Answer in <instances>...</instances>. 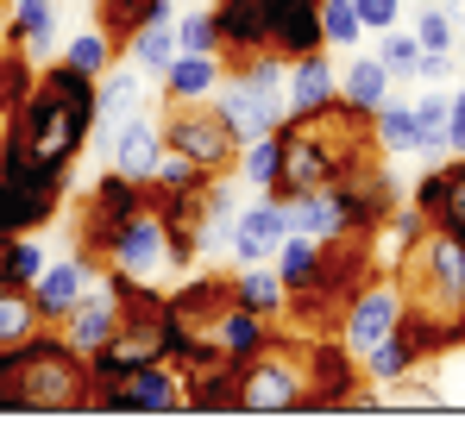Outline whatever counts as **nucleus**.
Segmentation results:
<instances>
[{
  "mask_svg": "<svg viewBox=\"0 0 465 439\" xmlns=\"http://www.w3.org/2000/svg\"><path fill=\"white\" fill-rule=\"evenodd\" d=\"M321 38H327V44H359V38H365L352 0H321Z\"/></svg>",
  "mask_w": 465,
  "mask_h": 439,
  "instance_id": "nucleus-42",
  "label": "nucleus"
},
{
  "mask_svg": "<svg viewBox=\"0 0 465 439\" xmlns=\"http://www.w3.org/2000/svg\"><path fill=\"white\" fill-rule=\"evenodd\" d=\"M232 301L252 307V314H264V320H283L290 289H283L277 264H239V277H232Z\"/></svg>",
  "mask_w": 465,
  "mask_h": 439,
  "instance_id": "nucleus-24",
  "label": "nucleus"
},
{
  "mask_svg": "<svg viewBox=\"0 0 465 439\" xmlns=\"http://www.w3.org/2000/svg\"><path fill=\"white\" fill-rule=\"evenodd\" d=\"M359 370H365L371 383H402L409 370H421V346H415V333L396 320V333H390V339H378V346L359 358Z\"/></svg>",
  "mask_w": 465,
  "mask_h": 439,
  "instance_id": "nucleus-25",
  "label": "nucleus"
},
{
  "mask_svg": "<svg viewBox=\"0 0 465 439\" xmlns=\"http://www.w3.org/2000/svg\"><path fill=\"white\" fill-rule=\"evenodd\" d=\"M6 44H19L25 57H51L57 51V0H6Z\"/></svg>",
  "mask_w": 465,
  "mask_h": 439,
  "instance_id": "nucleus-20",
  "label": "nucleus"
},
{
  "mask_svg": "<svg viewBox=\"0 0 465 439\" xmlns=\"http://www.w3.org/2000/svg\"><path fill=\"white\" fill-rule=\"evenodd\" d=\"M239 408H309V376H302V352H258L252 365H239Z\"/></svg>",
  "mask_w": 465,
  "mask_h": 439,
  "instance_id": "nucleus-9",
  "label": "nucleus"
},
{
  "mask_svg": "<svg viewBox=\"0 0 465 439\" xmlns=\"http://www.w3.org/2000/svg\"><path fill=\"white\" fill-rule=\"evenodd\" d=\"M163 145L183 151V157H195L202 170H214V176H227L232 163H239V139L227 132V120L208 107V101H163Z\"/></svg>",
  "mask_w": 465,
  "mask_h": 439,
  "instance_id": "nucleus-8",
  "label": "nucleus"
},
{
  "mask_svg": "<svg viewBox=\"0 0 465 439\" xmlns=\"http://www.w3.org/2000/svg\"><path fill=\"white\" fill-rule=\"evenodd\" d=\"M221 82V57H195V51H176L170 70H163V101H208Z\"/></svg>",
  "mask_w": 465,
  "mask_h": 439,
  "instance_id": "nucleus-28",
  "label": "nucleus"
},
{
  "mask_svg": "<svg viewBox=\"0 0 465 439\" xmlns=\"http://www.w3.org/2000/svg\"><path fill=\"white\" fill-rule=\"evenodd\" d=\"M232 170H239L252 189H277V176H283V145H277V132L239 145V163H232Z\"/></svg>",
  "mask_w": 465,
  "mask_h": 439,
  "instance_id": "nucleus-35",
  "label": "nucleus"
},
{
  "mask_svg": "<svg viewBox=\"0 0 465 439\" xmlns=\"http://www.w3.org/2000/svg\"><path fill=\"white\" fill-rule=\"evenodd\" d=\"M0 157L19 163H51L70 170L94 132V75H82L76 63H51L45 75H32L25 101L0 120Z\"/></svg>",
  "mask_w": 465,
  "mask_h": 439,
  "instance_id": "nucleus-1",
  "label": "nucleus"
},
{
  "mask_svg": "<svg viewBox=\"0 0 465 439\" xmlns=\"http://www.w3.org/2000/svg\"><path fill=\"white\" fill-rule=\"evenodd\" d=\"M321 0H264V51H277L283 63L290 57H309L321 51Z\"/></svg>",
  "mask_w": 465,
  "mask_h": 439,
  "instance_id": "nucleus-14",
  "label": "nucleus"
},
{
  "mask_svg": "<svg viewBox=\"0 0 465 439\" xmlns=\"http://www.w3.org/2000/svg\"><path fill=\"white\" fill-rule=\"evenodd\" d=\"M314 258H321V239H309V232H290V239L277 245L271 264H277V277H283V289H290V295L314 277Z\"/></svg>",
  "mask_w": 465,
  "mask_h": 439,
  "instance_id": "nucleus-36",
  "label": "nucleus"
},
{
  "mask_svg": "<svg viewBox=\"0 0 465 439\" xmlns=\"http://www.w3.org/2000/svg\"><path fill=\"white\" fill-rule=\"evenodd\" d=\"M152 201V182H139V176H120V170H107L101 182H94V195H88V208H82V245H88V258L101 264V245L114 239V226L126 214H139Z\"/></svg>",
  "mask_w": 465,
  "mask_h": 439,
  "instance_id": "nucleus-12",
  "label": "nucleus"
},
{
  "mask_svg": "<svg viewBox=\"0 0 465 439\" xmlns=\"http://www.w3.org/2000/svg\"><path fill=\"white\" fill-rule=\"evenodd\" d=\"M447 13H453V25H465V0H447Z\"/></svg>",
  "mask_w": 465,
  "mask_h": 439,
  "instance_id": "nucleus-49",
  "label": "nucleus"
},
{
  "mask_svg": "<svg viewBox=\"0 0 465 439\" xmlns=\"http://www.w3.org/2000/svg\"><path fill=\"white\" fill-rule=\"evenodd\" d=\"M396 289H402V307L428 314L434 327H447L453 346H465V239L460 232L428 226L396 258Z\"/></svg>",
  "mask_w": 465,
  "mask_h": 439,
  "instance_id": "nucleus-3",
  "label": "nucleus"
},
{
  "mask_svg": "<svg viewBox=\"0 0 465 439\" xmlns=\"http://www.w3.org/2000/svg\"><path fill=\"white\" fill-rule=\"evenodd\" d=\"M64 182H70V170H51V163H19V157H0V239L38 232L45 220L64 208Z\"/></svg>",
  "mask_w": 465,
  "mask_h": 439,
  "instance_id": "nucleus-6",
  "label": "nucleus"
},
{
  "mask_svg": "<svg viewBox=\"0 0 465 439\" xmlns=\"http://www.w3.org/2000/svg\"><path fill=\"white\" fill-rule=\"evenodd\" d=\"M157 157H163V126L157 120H145V113H126L120 126H114V170L120 176H152Z\"/></svg>",
  "mask_w": 465,
  "mask_h": 439,
  "instance_id": "nucleus-18",
  "label": "nucleus"
},
{
  "mask_svg": "<svg viewBox=\"0 0 465 439\" xmlns=\"http://www.w3.org/2000/svg\"><path fill=\"white\" fill-rule=\"evenodd\" d=\"M176 51L221 57V25H214V6H208V13H183V19H176Z\"/></svg>",
  "mask_w": 465,
  "mask_h": 439,
  "instance_id": "nucleus-40",
  "label": "nucleus"
},
{
  "mask_svg": "<svg viewBox=\"0 0 465 439\" xmlns=\"http://www.w3.org/2000/svg\"><path fill=\"white\" fill-rule=\"evenodd\" d=\"M415 44H421V51H460L453 13H447V6H421V13H415Z\"/></svg>",
  "mask_w": 465,
  "mask_h": 439,
  "instance_id": "nucleus-41",
  "label": "nucleus"
},
{
  "mask_svg": "<svg viewBox=\"0 0 465 439\" xmlns=\"http://www.w3.org/2000/svg\"><path fill=\"white\" fill-rule=\"evenodd\" d=\"M45 245L32 239V232H19V239H0V283H13V289H32L38 277H45Z\"/></svg>",
  "mask_w": 465,
  "mask_h": 439,
  "instance_id": "nucleus-30",
  "label": "nucleus"
},
{
  "mask_svg": "<svg viewBox=\"0 0 465 439\" xmlns=\"http://www.w3.org/2000/svg\"><path fill=\"white\" fill-rule=\"evenodd\" d=\"M290 201V232H309V239H346V208L327 189H302V195H283Z\"/></svg>",
  "mask_w": 465,
  "mask_h": 439,
  "instance_id": "nucleus-23",
  "label": "nucleus"
},
{
  "mask_svg": "<svg viewBox=\"0 0 465 439\" xmlns=\"http://www.w3.org/2000/svg\"><path fill=\"white\" fill-rule=\"evenodd\" d=\"M384 44H378V63L390 70V82H415V63H421V44H415V32H378Z\"/></svg>",
  "mask_w": 465,
  "mask_h": 439,
  "instance_id": "nucleus-37",
  "label": "nucleus"
},
{
  "mask_svg": "<svg viewBox=\"0 0 465 439\" xmlns=\"http://www.w3.org/2000/svg\"><path fill=\"white\" fill-rule=\"evenodd\" d=\"M163 307H170L176 320H189L195 333L214 339V320L232 307V277H195V283H183L176 295H163Z\"/></svg>",
  "mask_w": 465,
  "mask_h": 439,
  "instance_id": "nucleus-17",
  "label": "nucleus"
},
{
  "mask_svg": "<svg viewBox=\"0 0 465 439\" xmlns=\"http://www.w3.org/2000/svg\"><path fill=\"white\" fill-rule=\"evenodd\" d=\"M214 25H221V51L227 63L264 51V0H221L214 6Z\"/></svg>",
  "mask_w": 465,
  "mask_h": 439,
  "instance_id": "nucleus-22",
  "label": "nucleus"
},
{
  "mask_svg": "<svg viewBox=\"0 0 465 439\" xmlns=\"http://www.w3.org/2000/svg\"><path fill=\"white\" fill-rule=\"evenodd\" d=\"M157 195H195V189H208L214 182V170H202L195 157H183V151H170L163 145V157H157V170L145 176Z\"/></svg>",
  "mask_w": 465,
  "mask_h": 439,
  "instance_id": "nucleus-31",
  "label": "nucleus"
},
{
  "mask_svg": "<svg viewBox=\"0 0 465 439\" xmlns=\"http://www.w3.org/2000/svg\"><path fill=\"white\" fill-rule=\"evenodd\" d=\"M13 352V376H19V408L38 415H64V408H88V358L64 346L57 327H38L25 346Z\"/></svg>",
  "mask_w": 465,
  "mask_h": 439,
  "instance_id": "nucleus-4",
  "label": "nucleus"
},
{
  "mask_svg": "<svg viewBox=\"0 0 465 439\" xmlns=\"http://www.w3.org/2000/svg\"><path fill=\"white\" fill-rule=\"evenodd\" d=\"M371 139H378L384 157H409V151H415V113H409V101L390 94L384 107L371 113Z\"/></svg>",
  "mask_w": 465,
  "mask_h": 439,
  "instance_id": "nucleus-32",
  "label": "nucleus"
},
{
  "mask_svg": "<svg viewBox=\"0 0 465 439\" xmlns=\"http://www.w3.org/2000/svg\"><path fill=\"white\" fill-rule=\"evenodd\" d=\"M145 19H170V0H94V25L107 32L114 51H126Z\"/></svg>",
  "mask_w": 465,
  "mask_h": 439,
  "instance_id": "nucleus-26",
  "label": "nucleus"
},
{
  "mask_svg": "<svg viewBox=\"0 0 465 439\" xmlns=\"http://www.w3.org/2000/svg\"><path fill=\"white\" fill-rule=\"evenodd\" d=\"M88 408H114V415H170V408H189V370L157 358L139 365L120 383H88Z\"/></svg>",
  "mask_w": 465,
  "mask_h": 439,
  "instance_id": "nucleus-7",
  "label": "nucleus"
},
{
  "mask_svg": "<svg viewBox=\"0 0 465 439\" xmlns=\"http://www.w3.org/2000/svg\"><path fill=\"white\" fill-rule=\"evenodd\" d=\"M126 57H133L139 70L163 75V70H170V57H176V25H170V19H145V25L133 32V44H126Z\"/></svg>",
  "mask_w": 465,
  "mask_h": 439,
  "instance_id": "nucleus-33",
  "label": "nucleus"
},
{
  "mask_svg": "<svg viewBox=\"0 0 465 439\" xmlns=\"http://www.w3.org/2000/svg\"><path fill=\"white\" fill-rule=\"evenodd\" d=\"M232 220H239V201H232L221 182H208V189H202V201H195V251L227 245V239H232Z\"/></svg>",
  "mask_w": 465,
  "mask_h": 439,
  "instance_id": "nucleus-29",
  "label": "nucleus"
},
{
  "mask_svg": "<svg viewBox=\"0 0 465 439\" xmlns=\"http://www.w3.org/2000/svg\"><path fill=\"white\" fill-rule=\"evenodd\" d=\"M38 327H45V320H38V307H32V289L0 283V346H25Z\"/></svg>",
  "mask_w": 465,
  "mask_h": 439,
  "instance_id": "nucleus-34",
  "label": "nucleus"
},
{
  "mask_svg": "<svg viewBox=\"0 0 465 439\" xmlns=\"http://www.w3.org/2000/svg\"><path fill=\"white\" fill-rule=\"evenodd\" d=\"M340 101H346L352 113L371 120V113L390 101V70L378 63V57H352V63L340 70Z\"/></svg>",
  "mask_w": 465,
  "mask_h": 439,
  "instance_id": "nucleus-27",
  "label": "nucleus"
},
{
  "mask_svg": "<svg viewBox=\"0 0 465 439\" xmlns=\"http://www.w3.org/2000/svg\"><path fill=\"white\" fill-rule=\"evenodd\" d=\"M189 258H195V245H183V239L170 232V220L157 214L152 201H145L139 214H126L120 226H114V239L101 245V264L120 270V277L139 283V289H157V283L176 277Z\"/></svg>",
  "mask_w": 465,
  "mask_h": 439,
  "instance_id": "nucleus-5",
  "label": "nucleus"
},
{
  "mask_svg": "<svg viewBox=\"0 0 465 439\" xmlns=\"http://www.w3.org/2000/svg\"><path fill=\"white\" fill-rule=\"evenodd\" d=\"M88 277H94V258H88V251L64 258V264H45V277L32 283V307H38V320H45V327H64V314L82 301Z\"/></svg>",
  "mask_w": 465,
  "mask_h": 439,
  "instance_id": "nucleus-15",
  "label": "nucleus"
},
{
  "mask_svg": "<svg viewBox=\"0 0 465 439\" xmlns=\"http://www.w3.org/2000/svg\"><path fill=\"white\" fill-rule=\"evenodd\" d=\"M283 239H290V201H283L277 189H264V201L239 208L227 245H232V258H239V264H271Z\"/></svg>",
  "mask_w": 465,
  "mask_h": 439,
  "instance_id": "nucleus-13",
  "label": "nucleus"
},
{
  "mask_svg": "<svg viewBox=\"0 0 465 439\" xmlns=\"http://www.w3.org/2000/svg\"><path fill=\"white\" fill-rule=\"evenodd\" d=\"M283 88H290V113H314V107L340 101V70L327 63V44H321V51H309V57H290ZM290 113H283V120H290Z\"/></svg>",
  "mask_w": 465,
  "mask_h": 439,
  "instance_id": "nucleus-16",
  "label": "nucleus"
},
{
  "mask_svg": "<svg viewBox=\"0 0 465 439\" xmlns=\"http://www.w3.org/2000/svg\"><path fill=\"white\" fill-rule=\"evenodd\" d=\"M447 151H453V157H465V82L447 94Z\"/></svg>",
  "mask_w": 465,
  "mask_h": 439,
  "instance_id": "nucleus-48",
  "label": "nucleus"
},
{
  "mask_svg": "<svg viewBox=\"0 0 465 439\" xmlns=\"http://www.w3.org/2000/svg\"><path fill=\"white\" fill-rule=\"evenodd\" d=\"M214 346H221V358H227V365H252V358H258V352H271L277 339H271V320H264V314H252V307H239V301H232L227 314L214 320Z\"/></svg>",
  "mask_w": 465,
  "mask_h": 439,
  "instance_id": "nucleus-21",
  "label": "nucleus"
},
{
  "mask_svg": "<svg viewBox=\"0 0 465 439\" xmlns=\"http://www.w3.org/2000/svg\"><path fill=\"white\" fill-rule=\"evenodd\" d=\"M440 195H447V170H428V176H421V182L409 189V201H415V208H421L428 220L440 214Z\"/></svg>",
  "mask_w": 465,
  "mask_h": 439,
  "instance_id": "nucleus-46",
  "label": "nucleus"
},
{
  "mask_svg": "<svg viewBox=\"0 0 465 439\" xmlns=\"http://www.w3.org/2000/svg\"><path fill=\"white\" fill-rule=\"evenodd\" d=\"M415 82H421V88H440V82H453V51H421V63H415Z\"/></svg>",
  "mask_w": 465,
  "mask_h": 439,
  "instance_id": "nucleus-47",
  "label": "nucleus"
},
{
  "mask_svg": "<svg viewBox=\"0 0 465 439\" xmlns=\"http://www.w3.org/2000/svg\"><path fill=\"white\" fill-rule=\"evenodd\" d=\"M434 226H447V232H460V239H465V157H460V163H447V195H440Z\"/></svg>",
  "mask_w": 465,
  "mask_h": 439,
  "instance_id": "nucleus-44",
  "label": "nucleus"
},
{
  "mask_svg": "<svg viewBox=\"0 0 465 439\" xmlns=\"http://www.w3.org/2000/svg\"><path fill=\"white\" fill-rule=\"evenodd\" d=\"M25 88H32V63H25V51H19V44H0V120L25 101Z\"/></svg>",
  "mask_w": 465,
  "mask_h": 439,
  "instance_id": "nucleus-39",
  "label": "nucleus"
},
{
  "mask_svg": "<svg viewBox=\"0 0 465 439\" xmlns=\"http://www.w3.org/2000/svg\"><path fill=\"white\" fill-rule=\"evenodd\" d=\"M208 107L227 120V132L239 139V145H252V139L277 132V126H283V113H290V101H283V94L252 88L245 75H221V82H214V94H208Z\"/></svg>",
  "mask_w": 465,
  "mask_h": 439,
  "instance_id": "nucleus-11",
  "label": "nucleus"
},
{
  "mask_svg": "<svg viewBox=\"0 0 465 439\" xmlns=\"http://www.w3.org/2000/svg\"><path fill=\"white\" fill-rule=\"evenodd\" d=\"M114 57H120V51H114V44H107V32L94 25V32H82V38H70V57H64V63H76L82 75H101L107 63H114Z\"/></svg>",
  "mask_w": 465,
  "mask_h": 439,
  "instance_id": "nucleus-43",
  "label": "nucleus"
},
{
  "mask_svg": "<svg viewBox=\"0 0 465 439\" xmlns=\"http://www.w3.org/2000/svg\"><path fill=\"white\" fill-rule=\"evenodd\" d=\"M145 107V82H139V63H107L94 75V126H120L126 113Z\"/></svg>",
  "mask_w": 465,
  "mask_h": 439,
  "instance_id": "nucleus-19",
  "label": "nucleus"
},
{
  "mask_svg": "<svg viewBox=\"0 0 465 439\" xmlns=\"http://www.w3.org/2000/svg\"><path fill=\"white\" fill-rule=\"evenodd\" d=\"M409 113H415V151H447V94H421Z\"/></svg>",
  "mask_w": 465,
  "mask_h": 439,
  "instance_id": "nucleus-38",
  "label": "nucleus"
},
{
  "mask_svg": "<svg viewBox=\"0 0 465 439\" xmlns=\"http://www.w3.org/2000/svg\"><path fill=\"white\" fill-rule=\"evenodd\" d=\"M352 13H359L365 32H390L402 19V0H352Z\"/></svg>",
  "mask_w": 465,
  "mask_h": 439,
  "instance_id": "nucleus-45",
  "label": "nucleus"
},
{
  "mask_svg": "<svg viewBox=\"0 0 465 439\" xmlns=\"http://www.w3.org/2000/svg\"><path fill=\"white\" fill-rule=\"evenodd\" d=\"M277 145H283V176H277V195H302V189H327L340 176H352L359 163L384 157L371 139V120L352 113L346 101H327L314 113H290L277 126Z\"/></svg>",
  "mask_w": 465,
  "mask_h": 439,
  "instance_id": "nucleus-2",
  "label": "nucleus"
},
{
  "mask_svg": "<svg viewBox=\"0 0 465 439\" xmlns=\"http://www.w3.org/2000/svg\"><path fill=\"white\" fill-rule=\"evenodd\" d=\"M396 320H402V289L384 283V277H371V283H359V289L346 295V307H340L333 333H340V346H346L352 358H365L378 339L396 333Z\"/></svg>",
  "mask_w": 465,
  "mask_h": 439,
  "instance_id": "nucleus-10",
  "label": "nucleus"
}]
</instances>
